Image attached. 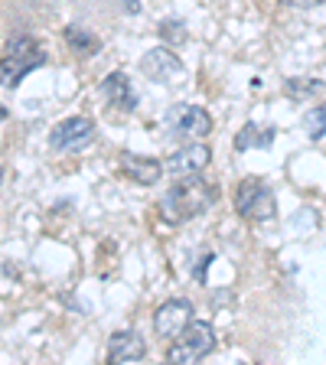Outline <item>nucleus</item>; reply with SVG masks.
Instances as JSON below:
<instances>
[{
	"instance_id": "obj_1",
	"label": "nucleus",
	"mask_w": 326,
	"mask_h": 365,
	"mask_svg": "<svg viewBox=\"0 0 326 365\" xmlns=\"http://www.w3.org/2000/svg\"><path fill=\"white\" fill-rule=\"evenodd\" d=\"M215 202V190L199 176H186V180L173 182L160 202V215L167 222H190L203 215L209 205Z\"/></svg>"
},
{
	"instance_id": "obj_2",
	"label": "nucleus",
	"mask_w": 326,
	"mask_h": 365,
	"mask_svg": "<svg viewBox=\"0 0 326 365\" xmlns=\"http://www.w3.org/2000/svg\"><path fill=\"white\" fill-rule=\"evenodd\" d=\"M46 49L36 36H26V33H16L7 39L4 53H0V85L4 88H16L23 78L30 76L33 68L46 66Z\"/></svg>"
},
{
	"instance_id": "obj_3",
	"label": "nucleus",
	"mask_w": 326,
	"mask_h": 365,
	"mask_svg": "<svg viewBox=\"0 0 326 365\" xmlns=\"http://www.w3.org/2000/svg\"><path fill=\"white\" fill-rule=\"evenodd\" d=\"M213 349H215V329H213V323H205V319H190V327L183 329L176 339H170L167 362L193 365V362H199V359H205Z\"/></svg>"
},
{
	"instance_id": "obj_4",
	"label": "nucleus",
	"mask_w": 326,
	"mask_h": 365,
	"mask_svg": "<svg viewBox=\"0 0 326 365\" xmlns=\"http://www.w3.org/2000/svg\"><path fill=\"white\" fill-rule=\"evenodd\" d=\"M235 212L248 222H271L277 215V199H274L271 186L261 182L258 176L242 180L235 190Z\"/></svg>"
},
{
	"instance_id": "obj_5",
	"label": "nucleus",
	"mask_w": 326,
	"mask_h": 365,
	"mask_svg": "<svg viewBox=\"0 0 326 365\" xmlns=\"http://www.w3.org/2000/svg\"><path fill=\"white\" fill-rule=\"evenodd\" d=\"M95 140V124L88 118H66L53 128L49 134V147L56 153H78Z\"/></svg>"
},
{
	"instance_id": "obj_6",
	"label": "nucleus",
	"mask_w": 326,
	"mask_h": 365,
	"mask_svg": "<svg viewBox=\"0 0 326 365\" xmlns=\"http://www.w3.org/2000/svg\"><path fill=\"white\" fill-rule=\"evenodd\" d=\"M167 124H170V134L183 137V140H199V137H205L213 130V118L199 105H176L167 114Z\"/></svg>"
},
{
	"instance_id": "obj_7",
	"label": "nucleus",
	"mask_w": 326,
	"mask_h": 365,
	"mask_svg": "<svg viewBox=\"0 0 326 365\" xmlns=\"http://www.w3.org/2000/svg\"><path fill=\"white\" fill-rule=\"evenodd\" d=\"M190 319H193L190 300H186V297H170V300H163V304L157 307V313H153V329H157V336H163V339H176L183 329L190 327Z\"/></svg>"
},
{
	"instance_id": "obj_8",
	"label": "nucleus",
	"mask_w": 326,
	"mask_h": 365,
	"mask_svg": "<svg viewBox=\"0 0 326 365\" xmlns=\"http://www.w3.org/2000/svg\"><path fill=\"white\" fill-rule=\"evenodd\" d=\"M141 72H144L151 82L173 85V82H180V76H183V62L173 49L160 46V49H147V53L141 56Z\"/></svg>"
},
{
	"instance_id": "obj_9",
	"label": "nucleus",
	"mask_w": 326,
	"mask_h": 365,
	"mask_svg": "<svg viewBox=\"0 0 326 365\" xmlns=\"http://www.w3.org/2000/svg\"><path fill=\"white\" fill-rule=\"evenodd\" d=\"M147 359V342L137 329H118L108 339V362L111 365H134Z\"/></svg>"
},
{
	"instance_id": "obj_10",
	"label": "nucleus",
	"mask_w": 326,
	"mask_h": 365,
	"mask_svg": "<svg viewBox=\"0 0 326 365\" xmlns=\"http://www.w3.org/2000/svg\"><path fill=\"white\" fill-rule=\"evenodd\" d=\"M213 160V150L205 144H186L180 147L176 153H170V160L163 163V170L176 176V180H186V176H203V170L209 167Z\"/></svg>"
},
{
	"instance_id": "obj_11",
	"label": "nucleus",
	"mask_w": 326,
	"mask_h": 365,
	"mask_svg": "<svg viewBox=\"0 0 326 365\" xmlns=\"http://www.w3.org/2000/svg\"><path fill=\"white\" fill-rule=\"evenodd\" d=\"M101 98L108 105L121 108V111H134L137 108V91L131 88V78L124 72H111V76L101 82Z\"/></svg>"
},
{
	"instance_id": "obj_12",
	"label": "nucleus",
	"mask_w": 326,
	"mask_h": 365,
	"mask_svg": "<svg viewBox=\"0 0 326 365\" xmlns=\"http://www.w3.org/2000/svg\"><path fill=\"white\" fill-rule=\"evenodd\" d=\"M121 170L141 186H153V182L163 176V163L153 157H144V153H124L121 157Z\"/></svg>"
},
{
	"instance_id": "obj_13",
	"label": "nucleus",
	"mask_w": 326,
	"mask_h": 365,
	"mask_svg": "<svg viewBox=\"0 0 326 365\" xmlns=\"http://www.w3.org/2000/svg\"><path fill=\"white\" fill-rule=\"evenodd\" d=\"M271 140H274V128L251 121V124H245V128L235 134V150L238 153L261 150V147H271Z\"/></svg>"
},
{
	"instance_id": "obj_14",
	"label": "nucleus",
	"mask_w": 326,
	"mask_h": 365,
	"mask_svg": "<svg viewBox=\"0 0 326 365\" xmlns=\"http://www.w3.org/2000/svg\"><path fill=\"white\" fill-rule=\"evenodd\" d=\"M66 43H68V49H76V53H85V56H91L95 49H98V36L95 33H88L82 26V23H68L66 26Z\"/></svg>"
},
{
	"instance_id": "obj_15",
	"label": "nucleus",
	"mask_w": 326,
	"mask_h": 365,
	"mask_svg": "<svg viewBox=\"0 0 326 365\" xmlns=\"http://www.w3.org/2000/svg\"><path fill=\"white\" fill-rule=\"evenodd\" d=\"M284 91H287L294 101H307V98H313V95L323 91V82H320V78H287V82H284Z\"/></svg>"
},
{
	"instance_id": "obj_16",
	"label": "nucleus",
	"mask_w": 326,
	"mask_h": 365,
	"mask_svg": "<svg viewBox=\"0 0 326 365\" xmlns=\"http://www.w3.org/2000/svg\"><path fill=\"white\" fill-rule=\"evenodd\" d=\"M186 36H190V33H186V23L176 20V16H167V20L160 23V39L167 46H183Z\"/></svg>"
},
{
	"instance_id": "obj_17",
	"label": "nucleus",
	"mask_w": 326,
	"mask_h": 365,
	"mask_svg": "<svg viewBox=\"0 0 326 365\" xmlns=\"http://www.w3.org/2000/svg\"><path fill=\"white\" fill-rule=\"evenodd\" d=\"M307 134H310V140H320V137H326V105L313 108L310 114H307Z\"/></svg>"
},
{
	"instance_id": "obj_18",
	"label": "nucleus",
	"mask_w": 326,
	"mask_h": 365,
	"mask_svg": "<svg viewBox=\"0 0 326 365\" xmlns=\"http://www.w3.org/2000/svg\"><path fill=\"white\" fill-rule=\"evenodd\" d=\"M281 4H287V7H300V10H310V7L326 4V0H281Z\"/></svg>"
},
{
	"instance_id": "obj_19",
	"label": "nucleus",
	"mask_w": 326,
	"mask_h": 365,
	"mask_svg": "<svg viewBox=\"0 0 326 365\" xmlns=\"http://www.w3.org/2000/svg\"><path fill=\"white\" fill-rule=\"evenodd\" d=\"M0 121H7V108L0 105Z\"/></svg>"
},
{
	"instance_id": "obj_20",
	"label": "nucleus",
	"mask_w": 326,
	"mask_h": 365,
	"mask_svg": "<svg viewBox=\"0 0 326 365\" xmlns=\"http://www.w3.org/2000/svg\"><path fill=\"white\" fill-rule=\"evenodd\" d=\"M0 182H4V167H0Z\"/></svg>"
}]
</instances>
